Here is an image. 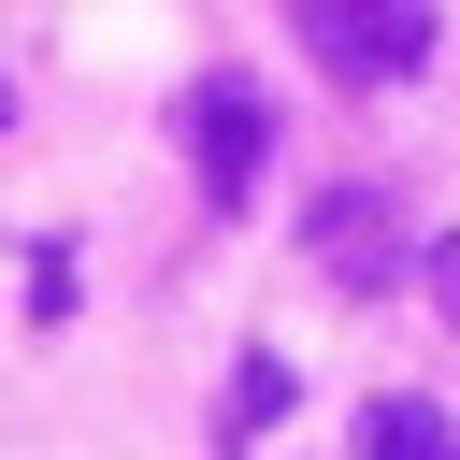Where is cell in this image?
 <instances>
[{"instance_id": "1", "label": "cell", "mask_w": 460, "mask_h": 460, "mask_svg": "<svg viewBox=\"0 0 460 460\" xmlns=\"http://www.w3.org/2000/svg\"><path fill=\"white\" fill-rule=\"evenodd\" d=\"M302 43L345 72V86H402L431 58V14L417 0H302Z\"/></svg>"}, {"instance_id": "5", "label": "cell", "mask_w": 460, "mask_h": 460, "mask_svg": "<svg viewBox=\"0 0 460 460\" xmlns=\"http://www.w3.org/2000/svg\"><path fill=\"white\" fill-rule=\"evenodd\" d=\"M273 402H288V359H244V374H230V402H216V431H230V446H244V431H259V417H273Z\"/></svg>"}, {"instance_id": "6", "label": "cell", "mask_w": 460, "mask_h": 460, "mask_svg": "<svg viewBox=\"0 0 460 460\" xmlns=\"http://www.w3.org/2000/svg\"><path fill=\"white\" fill-rule=\"evenodd\" d=\"M417 259H431V288H446V316H460V230H431Z\"/></svg>"}, {"instance_id": "7", "label": "cell", "mask_w": 460, "mask_h": 460, "mask_svg": "<svg viewBox=\"0 0 460 460\" xmlns=\"http://www.w3.org/2000/svg\"><path fill=\"white\" fill-rule=\"evenodd\" d=\"M0 115H14V101H0Z\"/></svg>"}, {"instance_id": "4", "label": "cell", "mask_w": 460, "mask_h": 460, "mask_svg": "<svg viewBox=\"0 0 460 460\" xmlns=\"http://www.w3.org/2000/svg\"><path fill=\"white\" fill-rule=\"evenodd\" d=\"M359 460H460V431H446L431 402L388 388V402H359Z\"/></svg>"}, {"instance_id": "2", "label": "cell", "mask_w": 460, "mask_h": 460, "mask_svg": "<svg viewBox=\"0 0 460 460\" xmlns=\"http://www.w3.org/2000/svg\"><path fill=\"white\" fill-rule=\"evenodd\" d=\"M187 144H201V201H244V187H259V86L216 72V86L187 101Z\"/></svg>"}, {"instance_id": "3", "label": "cell", "mask_w": 460, "mask_h": 460, "mask_svg": "<svg viewBox=\"0 0 460 460\" xmlns=\"http://www.w3.org/2000/svg\"><path fill=\"white\" fill-rule=\"evenodd\" d=\"M316 259H331L345 288H374V273H388V216H374L359 187H331V201H316Z\"/></svg>"}]
</instances>
